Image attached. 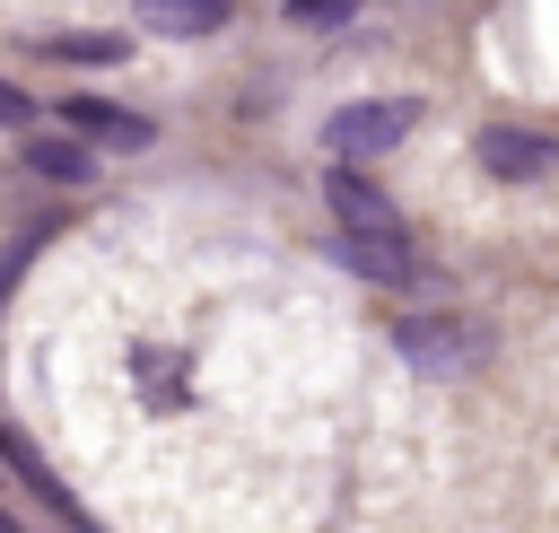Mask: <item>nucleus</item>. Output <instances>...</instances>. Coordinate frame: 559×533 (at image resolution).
Wrapping results in <instances>:
<instances>
[{"label": "nucleus", "instance_id": "nucleus-1", "mask_svg": "<svg viewBox=\"0 0 559 533\" xmlns=\"http://www.w3.org/2000/svg\"><path fill=\"white\" fill-rule=\"evenodd\" d=\"M61 419L122 472L114 489H227L245 516H297L358 376L323 306L280 262H105V315L61 332Z\"/></svg>", "mask_w": 559, "mask_h": 533}, {"label": "nucleus", "instance_id": "nucleus-2", "mask_svg": "<svg viewBox=\"0 0 559 533\" xmlns=\"http://www.w3.org/2000/svg\"><path fill=\"white\" fill-rule=\"evenodd\" d=\"M411 122H419L411 96H358V105H341L323 122V140H332V157H384V149H402Z\"/></svg>", "mask_w": 559, "mask_h": 533}, {"label": "nucleus", "instance_id": "nucleus-3", "mask_svg": "<svg viewBox=\"0 0 559 533\" xmlns=\"http://www.w3.org/2000/svg\"><path fill=\"white\" fill-rule=\"evenodd\" d=\"M472 157H480V175H498V183H542V175L559 166V140H550V131H515V122H489V131L472 140Z\"/></svg>", "mask_w": 559, "mask_h": 533}, {"label": "nucleus", "instance_id": "nucleus-4", "mask_svg": "<svg viewBox=\"0 0 559 533\" xmlns=\"http://www.w3.org/2000/svg\"><path fill=\"white\" fill-rule=\"evenodd\" d=\"M393 350H402L411 367L454 376V367H472V358H480V332H472L463 315H411V323H393Z\"/></svg>", "mask_w": 559, "mask_h": 533}, {"label": "nucleus", "instance_id": "nucleus-5", "mask_svg": "<svg viewBox=\"0 0 559 533\" xmlns=\"http://www.w3.org/2000/svg\"><path fill=\"white\" fill-rule=\"evenodd\" d=\"M341 271H358L367 288H411L419 280L402 227H341Z\"/></svg>", "mask_w": 559, "mask_h": 533}, {"label": "nucleus", "instance_id": "nucleus-6", "mask_svg": "<svg viewBox=\"0 0 559 533\" xmlns=\"http://www.w3.org/2000/svg\"><path fill=\"white\" fill-rule=\"evenodd\" d=\"M52 114H61V131H87V140H96V149H114V157H140V149L157 140L140 114H122V105H105V96H61Z\"/></svg>", "mask_w": 559, "mask_h": 533}, {"label": "nucleus", "instance_id": "nucleus-7", "mask_svg": "<svg viewBox=\"0 0 559 533\" xmlns=\"http://www.w3.org/2000/svg\"><path fill=\"white\" fill-rule=\"evenodd\" d=\"M323 201H332V218H341V227H402V218H393V201H384V192H376L367 175H349V157L332 166Z\"/></svg>", "mask_w": 559, "mask_h": 533}, {"label": "nucleus", "instance_id": "nucleus-8", "mask_svg": "<svg viewBox=\"0 0 559 533\" xmlns=\"http://www.w3.org/2000/svg\"><path fill=\"white\" fill-rule=\"evenodd\" d=\"M26 166H35L44 183H87V175H96L87 140H52V131H26Z\"/></svg>", "mask_w": 559, "mask_h": 533}, {"label": "nucleus", "instance_id": "nucleus-9", "mask_svg": "<svg viewBox=\"0 0 559 533\" xmlns=\"http://www.w3.org/2000/svg\"><path fill=\"white\" fill-rule=\"evenodd\" d=\"M218 17H227V0H140L148 35H210Z\"/></svg>", "mask_w": 559, "mask_h": 533}, {"label": "nucleus", "instance_id": "nucleus-10", "mask_svg": "<svg viewBox=\"0 0 559 533\" xmlns=\"http://www.w3.org/2000/svg\"><path fill=\"white\" fill-rule=\"evenodd\" d=\"M0 463H9V472H17V481L44 498V507H70V481H52V472H44V454H35L17 428H0Z\"/></svg>", "mask_w": 559, "mask_h": 533}, {"label": "nucleus", "instance_id": "nucleus-11", "mask_svg": "<svg viewBox=\"0 0 559 533\" xmlns=\"http://www.w3.org/2000/svg\"><path fill=\"white\" fill-rule=\"evenodd\" d=\"M52 61H122V35H52Z\"/></svg>", "mask_w": 559, "mask_h": 533}, {"label": "nucleus", "instance_id": "nucleus-12", "mask_svg": "<svg viewBox=\"0 0 559 533\" xmlns=\"http://www.w3.org/2000/svg\"><path fill=\"white\" fill-rule=\"evenodd\" d=\"M349 9H358V0H288L297 26H349Z\"/></svg>", "mask_w": 559, "mask_h": 533}, {"label": "nucleus", "instance_id": "nucleus-13", "mask_svg": "<svg viewBox=\"0 0 559 533\" xmlns=\"http://www.w3.org/2000/svg\"><path fill=\"white\" fill-rule=\"evenodd\" d=\"M0 122H35V105H26V96H17L9 79H0Z\"/></svg>", "mask_w": 559, "mask_h": 533}, {"label": "nucleus", "instance_id": "nucleus-14", "mask_svg": "<svg viewBox=\"0 0 559 533\" xmlns=\"http://www.w3.org/2000/svg\"><path fill=\"white\" fill-rule=\"evenodd\" d=\"M0 533H17V524H9V516H0Z\"/></svg>", "mask_w": 559, "mask_h": 533}]
</instances>
